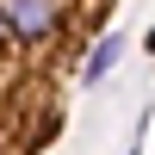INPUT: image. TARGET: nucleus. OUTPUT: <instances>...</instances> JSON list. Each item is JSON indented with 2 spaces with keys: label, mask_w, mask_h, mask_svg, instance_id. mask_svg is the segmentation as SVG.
Returning <instances> with one entry per match:
<instances>
[{
  "label": "nucleus",
  "mask_w": 155,
  "mask_h": 155,
  "mask_svg": "<svg viewBox=\"0 0 155 155\" xmlns=\"http://www.w3.org/2000/svg\"><path fill=\"white\" fill-rule=\"evenodd\" d=\"M112 62H118V37H106V44H99L93 56H87V68H81V74H87V81H99V74H106Z\"/></svg>",
  "instance_id": "f257e3e1"
}]
</instances>
